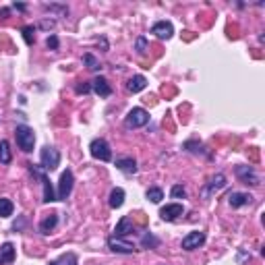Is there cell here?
Wrapping results in <instances>:
<instances>
[{"label":"cell","mask_w":265,"mask_h":265,"mask_svg":"<svg viewBox=\"0 0 265 265\" xmlns=\"http://www.w3.org/2000/svg\"><path fill=\"white\" fill-rule=\"evenodd\" d=\"M46 11H58L62 17H66L68 15V6H62V4H44Z\"/></svg>","instance_id":"29"},{"label":"cell","mask_w":265,"mask_h":265,"mask_svg":"<svg viewBox=\"0 0 265 265\" xmlns=\"http://www.w3.org/2000/svg\"><path fill=\"white\" fill-rule=\"evenodd\" d=\"M29 170H31V174L37 176V178H40V182H42V189H44V203H52V201H56V193H54L52 184H50V178L46 176L44 168L33 166V164H31Z\"/></svg>","instance_id":"2"},{"label":"cell","mask_w":265,"mask_h":265,"mask_svg":"<svg viewBox=\"0 0 265 265\" xmlns=\"http://www.w3.org/2000/svg\"><path fill=\"white\" fill-rule=\"evenodd\" d=\"M91 91H96L99 98H110L112 96V87H110V83H108L106 77H96V79L91 81Z\"/></svg>","instance_id":"13"},{"label":"cell","mask_w":265,"mask_h":265,"mask_svg":"<svg viewBox=\"0 0 265 265\" xmlns=\"http://www.w3.org/2000/svg\"><path fill=\"white\" fill-rule=\"evenodd\" d=\"M184 214V207H182V203H170V205H166V207H162L160 209V217L164 222H174V220H178Z\"/></svg>","instance_id":"10"},{"label":"cell","mask_w":265,"mask_h":265,"mask_svg":"<svg viewBox=\"0 0 265 265\" xmlns=\"http://www.w3.org/2000/svg\"><path fill=\"white\" fill-rule=\"evenodd\" d=\"M116 168L124 174H135L137 172V160L135 158H116Z\"/></svg>","instance_id":"15"},{"label":"cell","mask_w":265,"mask_h":265,"mask_svg":"<svg viewBox=\"0 0 265 265\" xmlns=\"http://www.w3.org/2000/svg\"><path fill=\"white\" fill-rule=\"evenodd\" d=\"M149 122V112L145 108H132V110L127 114L124 118V127L127 129H141Z\"/></svg>","instance_id":"3"},{"label":"cell","mask_w":265,"mask_h":265,"mask_svg":"<svg viewBox=\"0 0 265 265\" xmlns=\"http://www.w3.org/2000/svg\"><path fill=\"white\" fill-rule=\"evenodd\" d=\"M234 172H236L238 181L243 182V184H251V186H259V184H261L259 174H257L251 166H236Z\"/></svg>","instance_id":"7"},{"label":"cell","mask_w":265,"mask_h":265,"mask_svg":"<svg viewBox=\"0 0 265 265\" xmlns=\"http://www.w3.org/2000/svg\"><path fill=\"white\" fill-rule=\"evenodd\" d=\"M15 137H17V145H19L25 153L33 151L35 132H33V129H31V127H27V124H19V127L15 129Z\"/></svg>","instance_id":"1"},{"label":"cell","mask_w":265,"mask_h":265,"mask_svg":"<svg viewBox=\"0 0 265 265\" xmlns=\"http://www.w3.org/2000/svg\"><path fill=\"white\" fill-rule=\"evenodd\" d=\"M77 93H89L91 91V83H83V85H77Z\"/></svg>","instance_id":"32"},{"label":"cell","mask_w":265,"mask_h":265,"mask_svg":"<svg viewBox=\"0 0 265 265\" xmlns=\"http://www.w3.org/2000/svg\"><path fill=\"white\" fill-rule=\"evenodd\" d=\"M13 9H17V11H25L27 6H25V4H13Z\"/></svg>","instance_id":"34"},{"label":"cell","mask_w":265,"mask_h":265,"mask_svg":"<svg viewBox=\"0 0 265 265\" xmlns=\"http://www.w3.org/2000/svg\"><path fill=\"white\" fill-rule=\"evenodd\" d=\"M253 201V197L248 193H230V197H228V203L232 207H243V205H248Z\"/></svg>","instance_id":"17"},{"label":"cell","mask_w":265,"mask_h":265,"mask_svg":"<svg viewBox=\"0 0 265 265\" xmlns=\"http://www.w3.org/2000/svg\"><path fill=\"white\" fill-rule=\"evenodd\" d=\"M129 234H132V222H131L129 215H124V217H120V222L116 224L112 236H116V238H124V236H129Z\"/></svg>","instance_id":"14"},{"label":"cell","mask_w":265,"mask_h":265,"mask_svg":"<svg viewBox=\"0 0 265 265\" xmlns=\"http://www.w3.org/2000/svg\"><path fill=\"white\" fill-rule=\"evenodd\" d=\"M56 226H58V214H50L48 217H44L40 222V232L42 234H50Z\"/></svg>","instance_id":"19"},{"label":"cell","mask_w":265,"mask_h":265,"mask_svg":"<svg viewBox=\"0 0 265 265\" xmlns=\"http://www.w3.org/2000/svg\"><path fill=\"white\" fill-rule=\"evenodd\" d=\"M224 186H226V176H224V174H215V176L209 178V182L203 186V191H201V195H203V197H209V195H214V193H217V191H222Z\"/></svg>","instance_id":"12"},{"label":"cell","mask_w":265,"mask_h":265,"mask_svg":"<svg viewBox=\"0 0 265 265\" xmlns=\"http://www.w3.org/2000/svg\"><path fill=\"white\" fill-rule=\"evenodd\" d=\"M147 199H149L151 203H160L164 199V191L160 186H151V189H147Z\"/></svg>","instance_id":"25"},{"label":"cell","mask_w":265,"mask_h":265,"mask_svg":"<svg viewBox=\"0 0 265 265\" xmlns=\"http://www.w3.org/2000/svg\"><path fill=\"white\" fill-rule=\"evenodd\" d=\"M89 151H91V158H96L99 162H110L112 160V149L108 145L106 139H93L89 143Z\"/></svg>","instance_id":"5"},{"label":"cell","mask_w":265,"mask_h":265,"mask_svg":"<svg viewBox=\"0 0 265 265\" xmlns=\"http://www.w3.org/2000/svg\"><path fill=\"white\" fill-rule=\"evenodd\" d=\"M108 248L114 253H120V255H131L135 253V245L127 243L124 238H116V236H110L108 238Z\"/></svg>","instance_id":"9"},{"label":"cell","mask_w":265,"mask_h":265,"mask_svg":"<svg viewBox=\"0 0 265 265\" xmlns=\"http://www.w3.org/2000/svg\"><path fill=\"white\" fill-rule=\"evenodd\" d=\"M135 50L139 52V54H145V50H147V37H137V42H135Z\"/></svg>","instance_id":"30"},{"label":"cell","mask_w":265,"mask_h":265,"mask_svg":"<svg viewBox=\"0 0 265 265\" xmlns=\"http://www.w3.org/2000/svg\"><path fill=\"white\" fill-rule=\"evenodd\" d=\"M203 243H205V232L193 230V232H189V234L182 238V248H184V251H195V248H199Z\"/></svg>","instance_id":"8"},{"label":"cell","mask_w":265,"mask_h":265,"mask_svg":"<svg viewBox=\"0 0 265 265\" xmlns=\"http://www.w3.org/2000/svg\"><path fill=\"white\" fill-rule=\"evenodd\" d=\"M110 207L112 209H118V207H122V203H124V189H120V186H116V189H112V193H110Z\"/></svg>","instance_id":"20"},{"label":"cell","mask_w":265,"mask_h":265,"mask_svg":"<svg viewBox=\"0 0 265 265\" xmlns=\"http://www.w3.org/2000/svg\"><path fill=\"white\" fill-rule=\"evenodd\" d=\"M40 162H42V168L48 170V172H52V170H56L60 166V151L56 149V147H50L46 145L42 153H40Z\"/></svg>","instance_id":"4"},{"label":"cell","mask_w":265,"mask_h":265,"mask_svg":"<svg viewBox=\"0 0 265 265\" xmlns=\"http://www.w3.org/2000/svg\"><path fill=\"white\" fill-rule=\"evenodd\" d=\"M21 33H23V40H25V44L31 46V44L35 42V35H33V33H35V27H33V25L23 27V29H21Z\"/></svg>","instance_id":"26"},{"label":"cell","mask_w":265,"mask_h":265,"mask_svg":"<svg viewBox=\"0 0 265 265\" xmlns=\"http://www.w3.org/2000/svg\"><path fill=\"white\" fill-rule=\"evenodd\" d=\"M46 46H48L50 50H58V37L56 35H50L48 40H46Z\"/></svg>","instance_id":"31"},{"label":"cell","mask_w":265,"mask_h":265,"mask_svg":"<svg viewBox=\"0 0 265 265\" xmlns=\"http://www.w3.org/2000/svg\"><path fill=\"white\" fill-rule=\"evenodd\" d=\"M15 257H17V253H15L13 243H4L0 247V265H11L15 261Z\"/></svg>","instance_id":"16"},{"label":"cell","mask_w":265,"mask_h":265,"mask_svg":"<svg viewBox=\"0 0 265 265\" xmlns=\"http://www.w3.org/2000/svg\"><path fill=\"white\" fill-rule=\"evenodd\" d=\"M13 212H15L13 201L6 199V197H0V217H11Z\"/></svg>","instance_id":"22"},{"label":"cell","mask_w":265,"mask_h":265,"mask_svg":"<svg viewBox=\"0 0 265 265\" xmlns=\"http://www.w3.org/2000/svg\"><path fill=\"white\" fill-rule=\"evenodd\" d=\"M73 182H75V176L71 170H65V172L60 174V181H58V193H56V201H65L68 199V195L73 191Z\"/></svg>","instance_id":"6"},{"label":"cell","mask_w":265,"mask_h":265,"mask_svg":"<svg viewBox=\"0 0 265 265\" xmlns=\"http://www.w3.org/2000/svg\"><path fill=\"white\" fill-rule=\"evenodd\" d=\"M158 245H160V240L155 238L151 232H145V234L141 236V247H143V248H155Z\"/></svg>","instance_id":"24"},{"label":"cell","mask_w":265,"mask_h":265,"mask_svg":"<svg viewBox=\"0 0 265 265\" xmlns=\"http://www.w3.org/2000/svg\"><path fill=\"white\" fill-rule=\"evenodd\" d=\"M151 33L155 37H160V40H170L174 35V25L170 21H158V23H153Z\"/></svg>","instance_id":"11"},{"label":"cell","mask_w":265,"mask_h":265,"mask_svg":"<svg viewBox=\"0 0 265 265\" xmlns=\"http://www.w3.org/2000/svg\"><path fill=\"white\" fill-rule=\"evenodd\" d=\"M40 27H44V29H52V27H54V21H42Z\"/></svg>","instance_id":"33"},{"label":"cell","mask_w":265,"mask_h":265,"mask_svg":"<svg viewBox=\"0 0 265 265\" xmlns=\"http://www.w3.org/2000/svg\"><path fill=\"white\" fill-rule=\"evenodd\" d=\"M170 195H172V199H186V191H184L182 184H174Z\"/></svg>","instance_id":"28"},{"label":"cell","mask_w":265,"mask_h":265,"mask_svg":"<svg viewBox=\"0 0 265 265\" xmlns=\"http://www.w3.org/2000/svg\"><path fill=\"white\" fill-rule=\"evenodd\" d=\"M13 160V155H11V145L9 141H0V164H11Z\"/></svg>","instance_id":"23"},{"label":"cell","mask_w":265,"mask_h":265,"mask_svg":"<svg viewBox=\"0 0 265 265\" xmlns=\"http://www.w3.org/2000/svg\"><path fill=\"white\" fill-rule=\"evenodd\" d=\"M147 87V79L143 75H135V77H131L129 83H127V89L131 93H139V91H143Z\"/></svg>","instance_id":"18"},{"label":"cell","mask_w":265,"mask_h":265,"mask_svg":"<svg viewBox=\"0 0 265 265\" xmlns=\"http://www.w3.org/2000/svg\"><path fill=\"white\" fill-rule=\"evenodd\" d=\"M48 265H79V259H77L75 253H65V255H60L58 259L50 261Z\"/></svg>","instance_id":"21"},{"label":"cell","mask_w":265,"mask_h":265,"mask_svg":"<svg viewBox=\"0 0 265 265\" xmlns=\"http://www.w3.org/2000/svg\"><path fill=\"white\" fill-rule=\"evenodd\" d=\"M83 62L87 65L89 71H99V62H98V58L93 56V54H85V56H83Z\"/></svg>","instance_id":"27"}]
</instances>
